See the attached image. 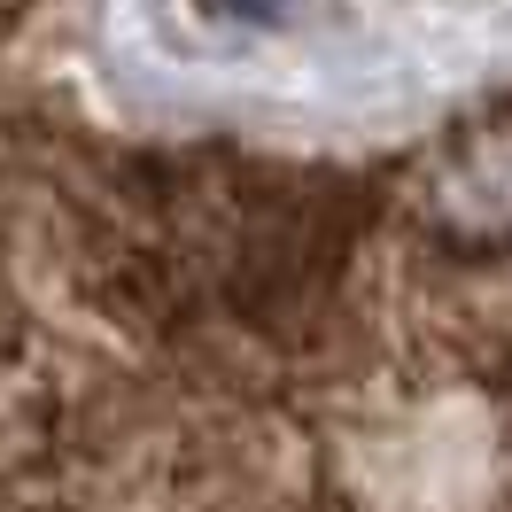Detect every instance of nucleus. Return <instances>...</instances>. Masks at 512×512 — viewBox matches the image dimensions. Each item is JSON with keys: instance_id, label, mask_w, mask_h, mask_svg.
Instances as JSON below:
<instances>
[{"instance_id": "f257e3e1", "label": "nucleus", "mask_w": 512, "mask_h": 512, "mask_svg": "<svg viewBox=\"0 0 512 512\" xmlns=\"http://www.w3.org/2000/svg\"><path fill=\"white\" fill-rule=\"evenodd\" d=\"M8 512H512V94L373 163L16 140Z\"/></svg>"}]
</instances>
